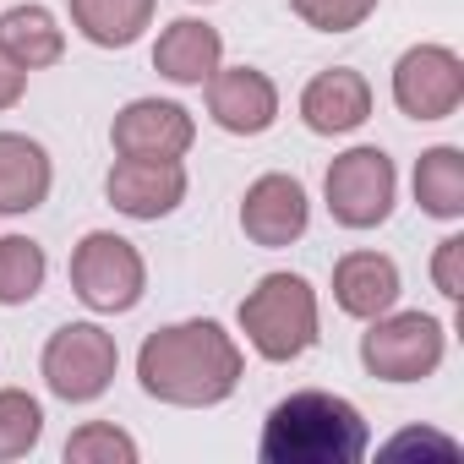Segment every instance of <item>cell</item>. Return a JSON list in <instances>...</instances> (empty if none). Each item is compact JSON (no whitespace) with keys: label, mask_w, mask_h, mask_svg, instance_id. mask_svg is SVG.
<instances>
[{"label":"cell","mask_w":464,"mask_h":464,"mask_svg":"<svg viewBox=\"0 0 464 464\" xmlns=\"http://www.w3.org/2000/svg\"><path fill=\"white\" fill-rule=\"evenodd\" d=\"M246 355L213 317H191V323H169L159 334L142 339L137 350V382L148 399L175 404V410H208L224 404L241 388Z\"/></svg>","instance_id":"1"},{"label":"cell","mask_w":464,"mask_h":464,"mask_svg":"<svg viewBox=\"0 0 464 464\" xmlns=\"http://www.w3.org/2000/svg\"><path fill=\"white\" fill-rule=\"evenodd\" d=\"M372 448V426L366 415L323 388L290 393L268 410L257 453L263 464H355Z\"/></svg>","instance_id":"2"},{"label":"cell","mask_w":464,"mask_h":464,"mask_svg":"<svg viewBox=\"0 0 464 464\" xmlns=\"http://www.w3.org/2000/svg\"><path fill=\"white\" fill-rule=\"evenodd\" d=\"M241 334L274 366L306 355L317 344V290L301 274H263L241 301Z\"/></svg>","instance_id":"3"},{"label":"cell","mask_w":464,"mask_h":464,"mask_svg":"<svg viewBox=\"0 0 464 464\" xmlns=\"http://www.w3.org/2000/svg\"><path fill=\"white\" fill-rule=\"evenodd\" d=\"M72 290H77V301L88 312H104V317L131 312L142 301V290H148V263L126 236L93 229V236H82L77 252H72Z\"/></svg>","instance_id":"4"},{"label":"cell","mask_w":464,"mask_h":464,"mask_svg":"<svg viewBox=\"0 0 464 464\" xmlns=\"http://www.w3.org/2000/svg\"><path fill=\"white\" fill-rule=\"evenodd\" d=\"M448 328L431 312H382L361 334V366L382 382H420L442 366Z\"/></svg>","instance_id":"5"},{"label":"cell","mask_w":464,"mask_h":464,"mask_svg":"<svg viewBox=\"0 0 464 464\" xmlns=\"http://www.w3.org/2000/svg\"><path fill=\"white\" fill-rule=\"evenodd\" d=\"M115 366H121V350H115V334H104L99 323H66L50 334L44 344V388L66 404H93L110 382H115Z\"/></svg>","instance_id":"6"},{"label":"cell","mask_w":464,"mask_h":464,"mask_svg":"<svg viewBox=\"0 0 464 464\" xmlns=\"http://www.w3.org/2000/svg\"><path fill=\"white\" fill-rule=\"evenodd\" d=\"M323 197H328L334 224H344V229H377L393 213L399 169H393V159L382 148H350V153H339L328 164Z\"/></svg>","instance_id":"7"},{"label":"cell","mask_w":464,"mask_h":464,"mask_svg":"<svg viewBox=\"0 0 464 464\" xmlns=\"http://www.w3.org/2000/svg\"><path fill=\"white\" fill-rule=\"evenodd\" d=\"M393 104L410 121H448L464 104V61L448 44H415L393 66Z\"/></svg>","instance_id":"8"},{"label":"cell","mask_w":464,"mask_h":464,"mask_svg":"<svg viewBox=\"0 0 464 464\" xmlns=\"http://www.w3.org/2000/svg\"><path fill=\"white\" fill-rule=\"evenodd\" d=\"M312 224V197L295 175H257L241 197V229L246 241L279 252V246H295Z\"/></svg>","instance_id":"9"},{"label":"cell","mask_w":464,"mask_h":464,"mask_svg":"<svg viewBox=\"0 0 464 464\" xmlns=\"http://www.w3.org/2000/svg\"><path fill=\"white\" fill-rule=\"evenodd\" d=\"M110 142L121 159H186V148L197 142V121L175 99H131L115 115Z\"/></svg>","instance_id":"10"},{"label":"cell","mask_w":464,"mask_h":464,"mask_svg":"<svg viewBox=\"0 0 464 464\" xmlns=\"http://www.w3.org/2000/svg\"><path fill=\"white\" fill-rule=\"evenodd\" d=\"M104 197L126 218H164L186 202V164L180 159H115L104 175Z\"/></svg>","instance_id":"11"},{"label":"cell","mask_w":464,"mask_h":464,"mask_svg":"<svg viewBox=\"0 0 464 464\" xmlns=\"http://www.w3.org/2000/svg\"><path fill=\"white\" fill-rule=\"evenodd\" d=\"M208 115L229 137H263L279 121V88L257 66H218L208 77Z\"/></svg>","instance_id":"12"},{"label":"cell","mask_w":464,"mask_h":464,"mask_svg":"<svg viewBox=\"0 0 464 464\" xmlns=\"http://www.w3.org/2000/svg\"><path fill=\"white\" fill-rule=\"evenodd\" d=\"M301 121L306 131L317 137H344L355 126L372 121V82L355 72V66H334V72H317L301 93Z\"/></svg>","instance_id":"13"},{"label":"cell","mask_w":464,"mask_h":464,"mask_svg":"<svg viewBox=\"0 0 464 464\" xmlns=\"http://www.w3.org/2000/svg\"><path fill=\"white\" fill-rule=\"evenodd\" d=\"M224 61V39L213 23H197V17H180L159 34L153 44V72L169 77L175 88H202Z\"/></svg>","instance_id":"14"},{"label":"cell","mask_w":464,"mask_h":464,"mask_svg":"<svg viewBox=\"0 0 464 464\" xmlns=\"http://www.w3.org/2000/svg\"><path fill=\"white\" fill-rule=\"evenodd\" d=\"M334 301H339L344 317H361V323L393 312V301H399L393 257H382V252H344L334 263Z\"/></svg>","instance_id":"15"},{"label":"cell","mask_w":464,"mask_h":464,"mask_svg":"<svg viewBox=\"0 0 464 464\" xmlns=\"http://www.w3.org/2000/svg\"><path fill=\"white\" fill-rule=\"evenodd\" d=\"M50 186H55V164H50L44 142H34L23 131H0V218L44 208Z\"/></svg>","instance_id":"16"},{"label":"cell","mask_w":464,"mask_h":464,"mask_svg":"<svg viewBox=\"0 0 464 464\" xmlns=\"http://www.w3.org/2000/svg\"><path fill=\"white\" fill-rule=\"evenodd\" d=\"M153 23V0H72V28L99 50H126Z\"/></svg>","instance_id":"17"},{"label":"cell","mask_w":464,"mask_h":464,"mask_svg":"<svg viewBox=\"0 0 464 464\" xmlns=\"http://www.w3.org/2000/svg\"><path fill=\"white\" fill-rule=\"evenodd\" d=\"M0 50H6L23 72H44L66 55V34L44 6H12L0 17Z\"/></svg>","instance_id":"18"},{"label":"cell","mask_w":464,"mask_h":464,"mask_svg":"<svg viewBox=\"0 0 464 464\" xmlns=\"http://www.w3.org/2000/svg\"><path fill=\"white\" fill-rule=\"evenodd\" d=\"M415 202L431 218H459L464 213V153L459 148H426L415 159Z\"/></svg>","instance_id":"19"},{"label":"cell","mask_w":464,"mask_h":464,"mask_svg":"<svg viewBox=\"0 0 464 464\" xmlns=\"http://www.w3.org/2000/svg\"><path fill=\"white\" fill-rule=\"evenodd\" d=\"M50 257L34 236H0V306H28L44 290Z\"/></svg>","instance_id":"20"},{"label":"cell","mask_w":464,"mask_h":464,"mask_svg":"<svg viewBox=\"0 0 464 464\" xmlns=\"http://www.w3.org/2000/svg\"><path fill=\"white\" fill-rule=\"evenodd\" d=\"M44 437V410L23 388H0V459H23Z\"/></svg>","instance_id":"21"},{"label":"cell","mask_w":464,"mask_h":464,"mask_svg":"<svg viewBox=\"0 0 464 464\" xmlns=\"http://www.w3.org/2000/svg\"><path fill=\"white\" fill-rule=\"evenodd\" d=\"M66 464H137V437L115 420H88L66 437Z\"/></svg>","instance_id":"22"},{"label":"cell","mask_w":464,"mask_h":464,"mask_svg":"<svg viewBox=\"0 0 464 464\" xmlns=\"http://www.w3.org/2000/svg\"><path fill=\"white\" fill-rule=\"evenodd\" d=\"M290 6L317 34H350V28H361L377 12V0H290Z\"/></svg>","instance_id":"23"},{"label":"cell","mask_w":464,"mask_h":464,"mask_svg":"<svg viewBox=\"0 0 464 464\" xmlns=\"http://www.w3.org/2000/svg\"><path fill=\"white\" fill-rule=\"evenodd\" d=\"M431 285H437L448 301H459V295H464V236L437 241V257H431Z\"/></svg>","instance_id":"24"},{"label":"cell","mask_w":464,"mask_h":464,"mask_svg":"<svg viewBox=\"0 0 464 464\" xmlns=\"http://www.w3.org/2000/svg\"><path fill=\"white\" fill-rule=\"evenodd\" d=\"M382 453H437V459H459V442L442 437V431H415V426H410V431L388 437Z\"/></svg>","instance_id":"25"},{"label":"cell","mask_w":464,"mask_h":464,"mask_svg":"<svg viewBox=\"0 0 464 464\" xmlns=\"http://www.w3.org/2000/svg\"><path fill=\"white\" fill-rule=\"evenodd\" d=\"M23 88H28V72H23L6 50H0V110H12V104L23 99Z\"/></svg>","instance_id":"26"}]
</instances>
